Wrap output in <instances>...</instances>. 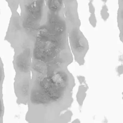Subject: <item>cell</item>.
Wrapping results in <instances>:
<instances>
[{"label": "cell", "instance_id": "1", "mask_svg": "<svg viewBox=\"0 0 123 123\" xmlns=\"http://www.w3.org/2000/svg\"><path fill=\"white\" fill-rule=\"evenodd\" d=\"M30 94L25 115L27 123H68L73 101L74 76L67 68L46 74H32Z\"/></svg>", "mask_w": 123, "mask_h": 123}, {"label": "cell", "instance_id": "2", "mask_svg": "<svg viewBox=\"0 0 123 123\" xmlns=\"http://www.w3.org/2000/svg\"><path fill=\"white\" fill-rule=\"evenodd\" d=\"M68 25L61 14L46 9L44 22L37 30L33 48L32 74H46L67 68L73 60Z\"/></svg>", "mask_w": 123, "mask_h": 123}, {"label": "cell", "instance_id": "3", "mask_svg": "<svg viewBox=\"0 0 123 123\" xmlns=\"http://www.w3.org/2000/svg\"><path fill=\"white\" fill-rule=\"evenodd\" d=\"M21 25L26 34L34 41L37 30L46 14L45 0H20Z\"/></svg>", "mask_w": 123, "mask_h": 123}, {"label": "cell", "instance_id": "4", "mask_svg": "<svg viewBox=\"0 0 123 123\" xmlns=\"http://www.w3.org/2000/svg\"><path fill=\"white\" fill-rule=\"evenodd\" d=\"M9 26L5 37L14 51L32 47L34 41L24 31L21 23V16L17 11L12 12Z\"/></svg>", "mask_w": 123, "mask_h": 123}, {"label": "cell", "instance_id": "5", "mask_svg": "<svg viewBox=\"0 0 123 123\" xmlns=\"http://www.w3.org/2000/svg\"><path fill=\"white\" fill-rule=\"evenodd\" d=\"M81 22L68 25L70 48L75 61L81 66L85 62V57L89 49L88 42L80 29Z\"/></svg>", "mask_w": 123, "mask_h": 123}, {"label": "cell", "instance_id": "6", "mask_svg": "<svg viewBox=\"0 0 123 123\" xmlns=\"http://www.w3.org/2000/svg\"><path fill=\"white\" fill-rule=\"evenodd\" d=\"M14 51L13 65L16 75H31L33 61V48Z\"/></svg>", "mask_w": 123, "mask_h": 123}, {"label": "cell", "instance_id": "7", "mask_svg": "<svg viewBox=\"0 0 123 123\" xmlns=\"http://www.w3.org/2000/svg\"><path fill=\"white\" fill-rule=\"evenodd\" d=\"M31 75H16L14 77V90L18 104L27 105L31 91Z\"/></svg>", "mask_w": 123, "mask_h": 123}, {"label": "cell", "instance_id": "8", "mask_svg": "<svg viewBox=\"0 0 123 123\" xmlns=\"http://www.w3.org/2000/svg\"><path fill=\"white\" fill-rule=\"evenodd\" d=\"M47 10L54 14H62L64 8V0H45Z\"/></svg>", "mask_w": 123, "mask_h": 123}, {"label": "cell", "instance_id": "9", "mask_svg": "<svg viewBox=\"0 0 123 123\" xmlns=\"http://www.w3.org/2000/svg\"><path fill=\"white\" fill-rule=\"evenodd\" d=\"M117 21L119 31V38L123 43V0L118 1Z\"/></svg>", "mask_w": 123, "mask_h": 123}, {"label": "cell", "instance_id": "10", "mask_svg": "<svg viewBox=\"0 0 123 123\" xmlns=\"http://www.w3.org/2000/svg\"><path fill=\"white\" fill-rule=\"evenodd\" d=\"M78 80L80 82V85L79 86L78 91L76 95V99L78 104L82 105L85 97L86 96V91L87 90V85L85 84V79L82 76H80Z\"/></svg>", "mask_w": 123, "mask_h": 123}, {"label": "cell", "instance_id": "11", "mask_svg": "<svg viewBox=\"0 0 123 123\" xmlns=\"http://www.w3.org/2000/svg\"><path fill=\"white\" fill-rule=\"evenodd\" d=\"M89 11L90 13V15L89 17L90 23L93 27H95L96 24V19L95 14V8L93 5L91 3H89Z\"/></svg>", "mask_w": 123, "mask_h": 123}, {"label": "cell", "instance_id": "12", "mask_svg": "<svg viewBox=\"0 0 123 123\" xmlns=\"http://www.w3.org/2000/svg\"><path fill=\"white\" fill-rule=\"evenodd\" d=\"M4 108L2 98V88H0V123L3 122Z\"/></svg>", "mask_w": 123, "mask_h": 123}, {"label": "cell", "instance_id": "13", "mask_svg": "<svg viewBox=\"0 0 123 123\" xmlns=\"http://www.w3.org/2000/svg\"><path fill=\"white\" fill-rule=\"evenodd\" d=\"M4 78V73L2 61L0 58V88H2V84Z\"/></svg>", "mask_w": 123, "mask_h": 123}, {"label": "cell", "instance_id": "14", "mask_svg": "<svg viewBox=\"0 0 123 123\" xmlns=\"http://www.w3.org/2000/svg\"><path fill=\"white\" fill-rule=\"evenodd\" d=\"M72 123H80V121L78 119H75L74 120Z\"/></svg>", "mask_w": 123, "mask_h": 123}, {"label": "cell", "instance_id": "15", "mask_svg": "<svg viewBox=\"0 0 123 123\" xmlns=\"http://www.w3.org/2000/svg\"><path fill=\"white\" fill-rule=\"evenodd\" d=\"M122 96H123V92L122 93Z\"/></svg>", "mask_w": 123, "mask_h": 123}]
</instances>
